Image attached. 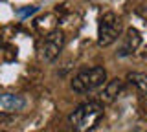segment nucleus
<instances>
[{"label":"nucleus","instance_id":"1","mask_svg":"<svg viewBox=\"0 0 147 132\" xmlns=\"http://www.w3.org/2000/svg\"><path fill=\"white\" fill-rule=\"evenodd\" d=\"M105 116V108L99 101H86L70 114V127L74 132H92Z\"/></svg>","mask_w":147,"mask_h":132},{"label":"nucleus","instance_id":"2","mask_svg":"<svg viewBox=\"0 0 147 132\" xmlns=\"http://www.w3.org/2000/svg\"><path fill=\"white\" fill-rule=\"evenodd\" d=\"M107 83V70L103 66H94L88 70H81L72 81V90L77 94H88L101 88Z\"/></svg>","mask_w":147,"mask_h":132},{"label":"nucleus","instance_id":"3","mask_svg":"<svg viewBox=\"0 0 147 132\" xmlns=\"http://www.w3.org/2000/svg\"><path fill=\"white\" fill-rule=\"evenodd\" d=\"M121 20L118 19L114 13H105L99 19V28H98V44L99 46H110L118 40L121 35Z\"/></svg>","mask_w":147,"mask_h":132},{"label":"nucleus","instance_id":"4","mask_svg":"<svg viewBox=\"0 0 147 132\" xmlns=\"http://www.w3.org/2000/svg\"><path fill=\"white\" fill-rule=\"evenodd\" d=\"M64 44H66V35H64L61 29L50 31L42 39V42H40V48H39L40 59H44V61H48V62L55 61V59L59 57V53L63 52Z\"/></svg>","mask_w":147,"mask_h":132},{"label":"nucleus","instance_id":"5","mask_svg":"<svg viewBox=\"0 0 147 132\" xmlns=\"http://www.w3.org/2000/svg\"><path fill=\"white\" fill-rule=\"evenodd\" d=\"M121 92H123V81L121 79H112V81H109V83L103 84V90H101L98 101L101 105H110V103L116 101L118 95Z\"/></svg>","mask_w":147,"mask_h":132},{"label":"nucleus","instance_id":"6","mask_svg":"<svg viewBox=\"0 0 147 132\" xmlns=\"http://www.w3.org/2000/svg\"><path fill=\"white\" fill-rule=\"evenodd\" d=\"M142 44V35L136 28H129L125 37H123V44H121V50L118 52L119 57H127L131 53H134Z\"/></svg>","mask_w":147,"mask_h":132},{"label":"nucleus","instance_id":"7","mask_svg":"<svg viewBox=\"0 0 147 132\" xmlns=\"http://www.w3.org/2000/svg\"><path fill=\"white\" fill-rule=\"evenodd\" d=\"M0 105L9 112H17V110L24 108L26 99L22 95H17V94H2L0 95Z\"/></svg>","mask_w":147,"mask_h":132},{"label":"nucleus","instance_id":"8","mask_svg":"<svg viewBox=\"0 0 147 132\" xmlns=\"http://www.w3.org/2000/svg\"><path fill=\"white\" fill-rule=\"evenodd\" d=\"M127 81L131 84H134L136 88L147 97V74H142V72H132V74L127 75Z\"/></svg>","mask_w":147,"mask_h":132},{"label":"nucleus","instance_id":"9","mask_svg":"<svg viewBox=\"0 0 147 132\" xmlns=\"http://www.w3.org/2000/svg\"><path fill=\"white\" fill-rule=\"evenodd\" d=\"M35 11H37V7L31 6V7H28V9H20V11H18V15H20V17H28V15H33Z\"/></svg>","mask_w":147,"mask_h":132},{"label":"nucleus","instance_id":"10","mask_svg":"<svg viewBox=\"0 0 147 132\" xmlns=\"http://www.w3.org/2000/svg\"><path fill=\"white\" fill-rule=\"evenodd\" d=\"M0 132H4V130H0Z\"/></svg>","mask_w":147,"mask_h":132}]
</instances>
